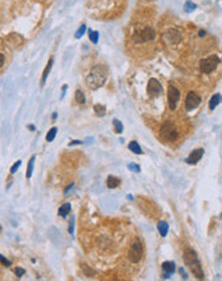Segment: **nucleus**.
Masks as SVG:
<instances>
[{
    "label": "nucleus",
    "mask_w": 222,
    "mask_h": 281,
    "mask_svg": "<svg viewBox=\"0 0 222 281\" xmlns=\"http://www.w3.org/2000/svg\"><path fill=\"white\" fill-rule=\"evenodd\" d=\"M107 78V70L103 65H95L91 69V73L87 76V86L91 89H98L101 86H103L105 81Z\"/></svg>",
    "instance_id": "nucleus-1"
},
{
    "label": "nucleus",
    "mask_w": 222,
    "mask_h": 281,
    "mask_svg": "<svg viewBox=\"0 0 222 281\" xmlns=\"http://www.w3.org/2000/svg\"><path fill=\"white\" fill-rule=\"evenodd\" d=\"M184 262L197 278H199V280L204 278V272H203L200 261L198 259L197 253L192 248H187L184 251Z\"/></svg>",
    "instance_id": "nucleus-2"
},
{
    "label": "nucleus",
    "mask_w": 222,
    "mask_h": 281,
    "mask_svg": "<svg viewBox=\"0 0 222 281\" xmlns=\"http://www.w3.org/2000/svg\"><path fill=\"white\" fill-rule=\"evenodd\" d=\"M160 132H161V137L165 141H167V142L175 141L177 138V134H179L177 128H176V125L172 122H165L162 124V127H161Z\"/></svg>",
    "instance_id": "nucleus-3"
},
{
    "label": "nucleus",
    "mask_w": 222,
    "mask_h": 281,
    "mask_svg": "<svg viewBox=\"0 0 222 281\" xmlns=\"http://www.w3.org/2000/svg\"><path fill=\"white\" fill-rule=\"evenodd\" d=\"M156 37V31L153 28L147 27L142 31H138L137 33H134L133 40L135 42H147V41H152Z\"/></svg>",
    "instance_id": "nucleus-4"
},
{
    "label": "nucleus",
    "mask_w": 222,
    "mask_h": 281,
    "mask_svg": "<svg viewBox=\"0 0 222 281\" xmlns=\"http://www.w3.org/2000/svg\"><path fill=\"white\" fill-rule=\"evenodd\" d=\"M218 63H219V59L217 58L216 55H211L209 58H207V59H203L202 62H200V70L203 72V73H212L216 68H217V65H218Z\"/></svg>",
    "instance_id": "nucleus-5"
},
{
    "label": "nucleus",
    "mask_w": 222,
    "mask_h": 281,
    "mask_svg": "<svg viewBox=\"0 0 222 281\" xmlns=\"http://www.w3.org/2000/svg\"><path fill=\"white\" fill-rule=\"evenodd\" d=\"M128 257H129V259H130V262H133V263H138V262H140V259L143 257V246L140 244L139 241H135L134 244L130 247V249H129V252H128Z\"/></svg>",
    "instance_id": "nucleus-6"
},
{
    "label": "nucleus",
    "mask_w": 222,
    "mask_h": 281,
    "mask_svg": "<svg viewBox=\"0 0 222 281\" xmlns=\"http://www.w3.org/2000/svg\"><path fill=\"white\" fill-rule=\"evenodd\" d=\"M167 100H169V106L171 110H175L177 106V102L180 100V91L174 87L172 84L169 86V91H167Z\"/></svg>",
    "instance_id": "nucleus-7"
},
{
    "label": "nucleus",
    "mask_w": 222,
    "mask_h": 281,
    "mask_svg": "<svg viewBox=\"0 0 222 281\" xmlns=\"http://www.w3.org/2000/svg\"><path fill=\"white\" fill-rule=\"evenodd\" d=\"M200 101H202L200 97L197 95L195 92H189L188 96H187V100H185V109H187L188 111L194 110V109H197L199 106Z\"/></svg>",
    "instance_id": "nucleus-8"
},
{
    "label": "nucleus",
    "mask_w": 222,
    "mask_h": 281,
    "mask_svg": "<svg viewBox=\"0 0 222 281\" xmlns=\"http://www.w3.org/2000/svg\"><path fill=\"white\" fill-rule=\"evenodd\" d=\"M162 39L165 40V42H167V44H176L181 39V33L177 30H175V28L167 30L162 35Z\"/></svg>",
    "instance_id": "nucleus-9"
},
{
    "label": "nucleus",
    "mask_w": 222,
    "mask_h": 281,
    "mask_svg": "<svg viewBox=\"0 0 222 281\" xmlns=\"http://www.w3.org/2000/svg\"><path fill=\"white\" fill-rule=\"evenodd\" d=\"M147 91H148V95H150V96L157 97L160 93L162 92V86H161V83L157 79L152 78V79H150V82H148Z\"/></svg>",
    "instance_id": "nucleus-10"
},
{
    "label": "nucleus",
    "mask_w": 222,
    "mask_h": 281,
    "mask_svg": "<svg viewBox=\"0 0 222 281\" xmlns=\"http://www.w3.org/2000/svg\"><path fill=\"white\" fill-rule=\"evenodd\" d=\"M203 154H204V149H203V148L194 149V151H192L190 155L188 156L187 162H188L189 165H195L198 161H200V159L203 157Z\"/></svg>",
    "instance_id": "nucleus-11"
},
{
    "label": "nucleus",
    "mask_w": 222,
    "mask_h": 281,
    "mask_svg": "<svg viewBox=\"0 0 222 281\" xmlns=\"http://www.w3.org/2000/svg\"><path fill=\"white\" fill-rule=\"evenodd\" d=\"M162 270L165 272L163 277L169 278L170 275L174 273V271H175V263H174V262H163V263H162Z\"/></svg>",
    "instance_id": "nucleus-12"
},
{
    "label": "nucleus",
    "mask_w": 222,
    "mask_h": 281,
    "mask_svg": "<svg viewBox=\"0 0 222 281\" xmlns=\"http://www.w3.org/2000/svg\"><path fill=\"white\" fill-rule=\"evenodd\" d=\"M52 63H54V59L51 58V59L49 60L47 65H46V67H45V69H44L42 78H41V84H42V86L46 83V79H47V77H49V73H50V70H51V68H52Z\"/></svg>",
    "instance_id": "nucleus-13"
},
{
    "label": "nucleus",
    "mask_w": 222,
    "mask_h": 281,
    "mask_svg": "<svg viewBox=\"0 0 222 281\" xmlns=\"http://www.w3.org/2000/svg\"><path fill=\"white\" fill-rule=\"evenodd\" d=\"M221 101H222V96L219 95V93H216V95H213L211 97V100H209V109L211 110H214Z\"/></svg>",
    "instance_id": "nucleus-14"
},
{
    "label": "nucleus",
    "mask_w": 222,
    "mask_h": 281,
    "mask_svg": "<svg viewBox=\"0 0 222 281\" xmlns=\"http://www.w3.org/2000/svg\"><path fill=\"white\" fill-rule=\"evenodd\" d=\"M157 229H158V233L162 236H166L167 235V231H169V224L166 221H160L158 225H157Z\"/></svg>",
    "instance_id": "nucleus-15"
},
{
    "label": "nucleus",
    "mask_w": 222,
    "mask_h": 281,
    "mask_svg": "<svg viewBox=\"0 0 222 281\" xmlns=\"http://www.w3.org/2000/svg\"><path fill=\"white\" fill-rule=\"evenodd\" d=\"M106 184H107L108 188H111V189L118 188L119 184H120V179H119V178H116V176H108V178H107Z\"/></svg>",
    "instance_id": "nucleus-16"
},
{
    "label": "nucleus",
    "mask_w": 222,
    "mask_h": 281,
    "mask_svg": "<svg viewBox=\"0 0 222 281\" xmlns=\"http://www.w3.org/2000/svg\"><path fill=\"white\" fill-rule=\"evenodd\" d=\"M129 149L133 152V154H135V155H140L142 154V148H140V146H139V143L138 142H135V141H132L130 143H129Z\"/></svg>",
    "instance_id": "nucleus-17"
},
{
    "label": "nucleus",
    "mask_w": 222,
    "mask_h": 281,
    "mask_svg": "<svg viewBox=\"0 0 222 281\" xmlns=\"http://www.w3.org/2000/svg\"><path fill=\"white\" fill-rule=\"evenodd\" d=\"M70 210H71L70 203H64L63 206H60V208H59V215H60L61 217H66V216L69 215Z\"/></svg>",
    "instance_id": "nucleus-18"
},
{
    "label": "nucleus",
    "mask_w": 222,
    "mask_h": 281,
    "mask_svg": "<svg viewBox=\"0 0 222 281\" xmlns=\"http://www.w3.org/2000/svg\"><path fill=\"white\" fill-rule=\"evenodd\" d=\"M34 160H36V157H34V156H32V157H31V160L28 161V165H27L26 176H27L28 179L32 176V173H33V165H34Z\"/></svg>",
    "instance_id": "nucleus-19"
},
{
    "label": "nucleus",
    "mask_w": 222,
    "mask_h": 281,
    "mask_svg": "<svg viewBox=\"0 0 222 281\" xmlns=\"http://www.w3.org/2000/svg\"><path fill=\"white\" fill-rule=\"evenodd\" d=\"M56 132H58V128H51L49 132H47V134H46V141L47 142H51V141H54V138H55V136H56Z\"/></svg>",
    "instance_id": "nucleus-20"
},
{
    "label": "nucleus",
    "mask_w": 222,
    "mask_h": 281,
    "mask_svg": "<svg viewBox=\"0 0 222 281\" xmlns=\"http://www.w3.org/2000/svg\"><path fill=\"white\" fill-rule=\"evenodd\" d=\"M88 36H89V40H91L92 42H93V44H97L98 37H100V35H98L97 31H92V30H89V31H88Z\"/></svg>",
    "instance_id": "nucleus-21"
},
{
    "label": "nucleus",
    "mask_w": 222,
    "mask_h": 281,
    "mask_svg": "<svg viewBox=\"0 0 222 281\" xmlns=\"http://www.w3.org/2000/svg\"><path fill=\"white\" fill-rule=\"evenodd\" d=\"M76 101H77L78 104H84V102H86L84 93H83L81 89H77V91H76Z\"/></svg>",
    "instance_id": "nucleus-22"
},
{
    "label": "nucleus",
    "mask_w": 222,
    "mask_h": 281,
    "mask_svg": "<svg viewBox=\"0 0 222 281\" xmlns=\"http://www.w3.org/2000/svg\"><path fill=\"white\" fill-rule=\"evenodd\" d=\"M113 124H114V130H115V133H118V134H120L121 132H123V129H124V127H123V124H121V122H119L118 119H114V122H113Z\"/></svg>",
    "instance_id": "nucleus-23"
},
{
    "label": "nucleus",
    "mask_w": 222,
    "mask_h": 281,
    "mask_svg": "<svg viewBox=\"0 0 222 281\" xmlns=\"http://www.w3.org/2000/svg\"><path fill=\"white\" fill-rule=\"evenodd\" d=\"M93 109H95V112H96L98 116H103L105 112H106V107L103 105H95Z\"/></svg>",
    "instance_id": "nucleus-24"
},
{
    "label": "nucleus",
    "mask_w": 222,
    "mask_h": 281,
    "mask_svg": "<svg viewBox=\"0 0 222 281\" xmlns=\"http://www.w3.org/2000/svg\"><path fill=\"white\" fill-rule=\"evenodd\" d=\"M184 9L187 12H193V10L197 9V5L194 3H192V2H187V3H185V5H184Z\"/></svg>",
    "instance_id": "nucleus-25"
},
{
    "label": "nucleus",
    "mask_w": 222,
    "mask_h": 281,
    "mask_svg": "<svg viewBox=\"0 0 222 281\" xmlns=\"http://www.w3.org/2000/svg\"><path fill=\"white\" fill-rule=\"evenodd\" d=\"M82 270H83L84 275L88 276V277H91V275H95V271L92 270V268H89L87 265H82Z\"/></svg>",
    "instance_id": "nucleus-26"
},
{
    "label": "nucleus",
    "mask_w": 222,
    "mask_h": 281,
    "mask_svg": "<svg viewBox=\"0 0 222 281\" xmlns=\"http://www.w3.org/2000/svg\"><path fill=\"white\" fill-rule=\"evenodd\" d=\"M84 32H86V24H82L78 28V31L76 32V35H74V36H76V39H81V37L84 35Z\"/></svg>",
    "instance_id": "nucleus-27"
},
{
    "label": "nucleus",
    "mask_w": 222,
    "mask_h": 281,
    "mask_svg": "<svg viewBox=\"0 0 222 281\" xmlns=\"http://www.w3.org/2000/svg\"><path fill=\"white\" fill-rule=\"evenodd\" d=\"M128 169H129V170H132V171H134V173H139L140 171V167L137 164H133V162L128 165Z\"/></svg>",
    "instance_id": "nucleus-28"
},
{
    "label": "nucleus",
    "mask_w": 222,
    "mask_h": 281,
    "mask_svg": "<svg viewBox=\"0 0 222 281\" xmlns=\"http://www.w3.org/2000/svg\"><path fill=\"white\" fill-rule=\"evenodd\" d=\"M21 164H22V162H21V160H19V161H17V162H15V164H14V165L12 166V169H10V174H15L18 169L21 167Z\"/></svg>",
    "instance_id": "nucleus-29"
},
{
    "label": "nucleus",
    "mask_w": 222,
    "mask_h": 281,
    "mask_svg": "<svg viewBox=\"0 0 222 281\" xmlns=\"http://www.w3.org/2000/svg\"><path fill=\"white\" fill-rule=\"evenodd\" d=\"M0 263H2L3 266H5V267H9V266H10V261H9V259H7L4 256L0 254Z\"/></svg>",
    "instance_id": "nucleus-30"
},
{
    "label": "nucleus",
    "mask_w": 222,
    "mask_h": 281,
    "mask_svg": "<svg viewBox=\"0 0 222 281\" xmlns=\"http://www.w3.org/2000/svg\"><path fill=\"white\" fill-rule=\"evenodd\" d=\"M24 273H26L24 268H19V267H18V268H15V275H17L18 277H21V276H23Z\"/></svg>",
    "instance_id": "nucleus-31"
},
{
    "label": "nucleus",
    "mask_w": 222,
    "mask_h": 281,
    "mask_svg": "<svg viewBox=\"0 0 222 281\" xmlns=\"http://www.w3.org/2000/svg\"><path fill=\"white\" fill-rule=\"evenodd\" d=\"M4 63H5V56H4L2 52H0V68L4 65Z\"/></svg>",
    "instance_id": "nucleus-32"
},
{
    "label": "nucleus",
    "mask_w": 222,
    "mask_h": 281,
    "mask_svg": "<svg viewBox=\"0 0 222 281\" xmlns=\"http://www.w3.org/2000/svg\"><path fill=\"white\" fill-rule=\"evenodd\" d=\"M179 272H180V273L182 275V277H184V278H188V276H187V272H185V270H184L182 267H181V268L179 270Z\"/></svg>",
    "instance_id": "nucleus-33"
},
{
    "label": "nucleus",
    "mask_w": 222,
    "mask_h": 281,
    "mask_svg": "<svg viewBox=\"0 0 222 281\" xmlns=\"http://www.w3.org/2000/svg\"><path fill=\"white\" fill-rule=\"evenodd\" d=\"M73 228H74V224H73V221H71V224L69 225V229H68L70 234H73V231H74V229H73Z\"/></svg>",
    "instance_id": "nucleus-34"
},
{
    "label": "nucleus",
    "mask_w": 222,
    "mask_h": 281,
    "mask_svg": "<svg viewBox=\"0 0 222 281\" xmlns=\"http://www.w3.org/2000/svg\"><path fill=\"white\" fill-rule=\"evenodd\" d=\"M78 143H82L81 141H73V142H70L69 144H78Z\"/></svg>",
    "instance_id": "nucleus-35"
},
{
    "label": "nucleus",
    "mask_w": 222,
    "mask_h": 281,
    "mask_svg": "<svg viewBox=\"0 0 222 281\" xmlns=\"http://www.w3.org/2000/svg\"><path fill=\"white\" fill-rule=\"evenodd\" d=\"M199 35H200V36H204V35H206V32H204V31H200V33H199Z\"/></svg>",
    "instance_id": "nucleus-36"
},
{
    "label": "nucleus",
    "mask_w": 222,
    "mask_h": 281,
    "mask_svg": "<svg viewBox=\"0 0 222 281\" xmlns=\"http://www.w3.org/2000/svg\"><path fill=\"white\" fill-rule=\"evenodd\" d=\"M28 128H29V129H31V130H34V125H29V127H28Z\"/></svg>",
    "instance_id": "nucleus-37"
},
{
    "label": "nucleus",
    "mask_w": 222,
    "mask_h": 281,
    "mask_svg": "<svg viewBox=\"0 0 222 281\" xmlns=\"http://www.w3.org/2000/svg\"><path fill=\"white\" fill-rule=\"evenodd\" d=\"M221 219H222V213H221Z\"/></svg>",
    "instance_id": "nucleus-38"
}]
</instances>
